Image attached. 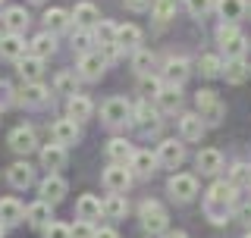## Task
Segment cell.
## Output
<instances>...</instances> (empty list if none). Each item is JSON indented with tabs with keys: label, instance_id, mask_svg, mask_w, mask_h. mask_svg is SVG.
<instances>
[{
	"label": "cell",
	"instance_id": "cell-1",
	"mask_svg": "<svg viewBox=\"0 0 251 238\" xmlns=\"http://www.w3.org/2000/svg\"><path fill=\"white\" fill-rule=\"evenodd\" d=\"M235 191L239 188L232 185V182H214V185L207 188V197H204V213H207V219L214 226L220 223H226V216H229V210H232V204H235Z\"/></svg>",
	"mask_w": 251,
	"mask_h": 238
},
{
	"label": "cell",
	"instance_id": "cell-2",
	"mask_svg": "<svg viewBox=\"0 0 251 238\" xmlns=\"http://www.w3.org/2000/svg\"><path fill=\"white\" fill-rule=\"evenodd\" d=\"M217 41L226 50V60H242V57H245V50H248V38L242 35L239 25H232V22H220Z\"/></svg>",
	"mask_w": 251,
	"mask_h": 238
},
{
	"label": "cell",
	"instance_id": "cell-3",
	"mask_svg": "<svg viewBox=\"0 0 251 238\" xmlns=\"http://www.w3.org/2000/svg\"><path fill=\"white\" fill-rule=\"evenodd\" d=\"M195 104H198V116L204 119V125H217L220 119H223V113H226L223 100H220L214 91H207V88L195 94Z\"/></svg>",
	"mask_w": 251,
	"mask_h": 238
},
{
	"label": "cell",
	"instance_id": "cell-4",
	"mask_svg": "<svg viewBox=\"0 0 251 238\" xmlns=\"http://www.w3.org/2000/svg\"><path fill=\"white\" fill-rule=\"evenodd\" d=\"M138 219H141V229L151 235H160L163 229H167V210H163V204L157 201H145L138 207Z\"/></svg>",
	"mask_w": 251,
	"mask_h": 238
},
{
	"label": "cell",
	"instance_id": "cell-5",
	"mask_svg": "<svg viewBox=\"0 0 251 238\" xmlns=\"http://www.w3.org/2000/svg\"><path fill=\"white\" fill-rule=\"evenodd\" d=\"M167 191H170L173 201L185 204V201H192V197L198 194V179H195L192 172H176V176L167 182Z\"/></svg>",
	"mask_w": 251,
	"mask_h": 238
},
{
	"label": "cell",
	"instance_id": "cell-6",
	"mask_svg": "<svg viewBox=\"0 0 251 238\" xmlns=\"http://www.w3.org/2000/svg\"><path fill=\"white\" fill-rule=\"evenodd\" d=\"M132 116V107L126 97H110L104 107H100V119H104L107 125H123L126 119Z\"/></svg>",
	"mask_w": 251,
	"mask_h": 238
},
{
	"label": "cell",
	"instance_id": "cell-7",
	"mask_svg": "<svg viewBox=\"0 0 251 238\" xmlns=\"http://www.w3.org/2000/svg\"><path fill=\"white\" fill-rule=\"evenodd\" d=\"M182 160H185V147L179 144L176 138H167V141H160V144H157V163H163V166H170V169H176Z\"/></svg>",
	"mask_w": 251,
	"mask_h": 238
},
{
	"label": "cell",
	"instance_id": "cell-8",
	"mask_svg": "<svg viewBox=\"0 0 251 238\" xmlns=\"http://www.w3.org/2000/svg\"><path fill=\"white\" fill-rule=\"evenodd\" d=\"M104 185H107V191L123 194L126 188L132 185V172H129V166H113V163H110L107 169H104Z\"/></svg>",
	"mask_w": 251,
	"mask_h": 238
},
{
	"label": "cell",
	"instance_id": "cell-9",
	"mask_svg": "<svg viewBox=\"0 0 251 238\" xmlns=\"http://www.w3.org/2000/svg\"><path fill=\"white\" fill-rule=\"evenodd\" d=\"M50 135H53V144H60V147H66V144H75L78 141V122H73V119H57L53 122V129H50Z\"/></svg>",
	"mask_w": 251,
	"mask_h": 238
},
{
	"label": "cell",
	"instance_id": "cell-10",
	"mask_svg": "<svg viewBox=\"0 0 251 238\" xmlns=\"http://www.w3.org/2000/svg\"><path fill=\"white\" fill-rule=\"evenodd\" d=\"M132 119H135V125L141 132H157L160 129V119H157V110L148 104V100H141L138 107H132Z\"/></svg>",
	"mask_w": 251,
	"mask_h": 238
},
{
	"label": "cell",
	"instance_id": "cell-11",
	"mask_svg": "<svg viewBox=\"0 0 251 238\" xmlns=\"http://www.w3.org/2000/svg\"><path fill=\"white\" fill-rule=\"evenodd\" d=\"M192 75V63H188L185 57H173V60H167V69H163V78H167V85H182L185 78Z\"/></svg>",
	"mask_w": 251,
	"mask_h": 238
},
{
	"label": "cell",
	"instance_id": "cell-12",
	"mask_svg": "<svg viewBox=\"0 0 251 238\" xmlns=\"http://www.w3.org/2000/svg\"><path fill=\"white\" fill-rule=\"evenodd\" d=\"M10 147L16 150V154H28V150L38 147V138H35V129H28V125H19V129L10 132Z\"/></svg>",
	"mask_w": 251,
	"mask_h": 238
},
{
	"label": "cell",
	"instance_id": "cell-13",
	"mask_svg": "<svg viewBox=\"0 0 251 238\" xmlns=\"http://www.w3.org/2000/svg\"><path fill=\"white\" fill-rule=\"evenodd\" d=\"M100 213H104V201L94 194H82L75 201V216L82 219V223H91V219H98Z\"/></svg>",
	"mask_w": 251,
	"mask_h": 238
},
{
	"label": "cell",
	"instance_id": "cell-14",
	"mask_svg": "<svg viewBox=\"0 0 251 238\" xmlns=\"http://www.w3.org/2000/svg\"><path fill=\"white\" fill-rule=\"evenodd\" d=\"M195 163H198V169L204 176H217V172L223 169V154H220L217 147H201L198 157H195Z\"/></svg>",
	"mask_w": 251,
	"mask_h": 238
},
{
	"label": "cell",
	"instance_id": "cell-15",
	"mask_svg": "<svg viewBox=\"0 0 251 238\" xmlns=\"http://www.w3.org/2000/svg\"><path fill=\"white\" fill-rule=\"evenodd\" d=\"M41 166L50 172V176H57V169H63V166H66V147H60V144L41 147Z\"/></svg>",
	"mask_w": 251,
	"mask_h": 238
},
{
	"label": "cell",
	"instance_id": "cell-16",
	"mask_svg": "<svg viewBox=\"0 0 251 238\" xmlns=\"http://www.w3.org/2000/svg\"><path fill=\"white\" fill-rule=\"evenodd\" d=\"M204 119L198 113H185L182 119H179V135H182V141H201V135H204Z\"/></svg>",
	"mask_w": 251,
	"mask_h": 238
},
{
	"label": "cell",
	"instance_id": "cell-17",
	"mask_svg": "<svg viewBox=\"0 0 251 238\" xmlns=\"http://www.w3.org/2000/svg\"><path fill=\"white\" fill-rule=\"evenodd\" d=\"M63 197H66V182H63L60 176H47L41 182V201L53 207V204H60Z\"/></svg>",
	"mask_w": 251,
	"mask_h": 238
},
{
	"label": "cell",
	"instance_id": "cell-18",
	"mask_svg": "<svg viewBox=\"0 0 251 238\" xmlns=\"http://www.w3.org/2000/svg\"><path fill=\"white\" fill-rule=\"evenodd\" d=\"M104 69H107V63L100 53H82V60H78V72H82V78H88V82L100 78Z\"/></svg>",
	"mask_w": 251,
	"mask_h": 238
},
{
	"label": "cell",
	"instance_id": "cell-19",
	"mask_svg": "<svg viewBox=\"0 0 251 238\" xmlns=\"http://www.w3.org/2000/svg\"><path fill=\"white\" fill-rule=\"evenodd\" d=\"M25 219V207L16 197H0V223L3 226H16Z\"/></svg>",
	"mask_w": 251,
	"mask_h": 238
},
{
	"label": "cell",
	"instance_id": "cell-20",
	"mask_svg": "<svg viewBox=\"0 0 251 238\" xmlns=\"http://www.w3.org/2000/svg\"><path fill=\"white\" fill-rule=\"evenodd\" d=\"M47 97H50V91H47L41 82H25V88L19 91V97H16V100L25 104V107H41Z\"/></svg>",
	"mask_w": 251,
	"mask_h": 238
},
{
	"label": "cell",
	"instance_id": "cell-21",
	"mask_svg": "<svg viewBox=\"0 0 251 238\" xmlns=\"http://www.w3.org/2000/svg\"><path fill=\"white\" fill-rule=\"evenodd\" d=\"M107 157L113 160V166H129L132 157H135V150H132V144L126 138H113L107 144Z\"/></svg>",
	"mask_w": 251,
	"mask_h": 238
},
{
	"label": "cell",
	"instance_id": "cell-22",
	"mask_svg": "<svg viewBox=\"0 0 251 238\" xmlns=\"http://www.w3.org/2000/svg\"><path fill=\"white\" fill-rule=\"evenodd\" d=\"M28 25V13H25V6H10V10L3 13V28H6V35H22Z\"/></svg>",
	"mask_w": 251,
	"mask_h": 238
},
{
	"label": "cell",
	"instance_id": "cell-23",
	"mask_svg": "<svg viewBox=\"0 0 251 238\" xmlns=\"http://www.w3.org/2000/svg\"><path fill=\"white\" fill-rule=\"evenodd\" d=\"M0 57L19 63L22 57H25V41H22L19 35H3L0 38Z\"/></svg>",
	"mask_w": 251,
	"mask_h": 238
},
{
	"label": "cell",
	"instance_id": "cell-24",
	"mask_svg": "<svg viewBox=\"0 0 251 238\" xmlns=\"http://www.w3.org/2000/svg\"><path fill=\"white\" fill-rule=\"evenodd\" d=\"M25 219L35 229H47L53 223V216H50V204H44V201H35L31 207H25Z\"/></svg>",
	"mask_w": 251,
	"mask_h": 238
},
{
	"label": "cell",
	"instance_id": "cell-25",
	"mask_svg": "<svg viewBox=\"0 0 251 238\" xmlns=\"http://www.w3.org/2000/svg\"><path fill=\"white\" fill-rule=\"evenodd\" d=\"M141 28L138 25H116V47L120 50H138Z\"/></svg>",
	"mask_w": 251,
	"mask_h": 238
},
{
	"label": "cell",
	"instance_id": "cell-26",
	"mask_svg": "<svg viewBox=\"0 0 251 238\" xmlns=\"http://www.w3.org/2000/svg\"><path fill=\"white\" fill-rule=\"evenodd\" d=\"M217 13L223 16V22H232L235 25V22L248 13V3L245 0H217Z\"/></svg>",
	"mask_w": 251,
	"mask_h": 238
},
{
	"label": "cell",
	"instance_id": "cell-27",
	"mask_svg": "<svg viewBox=\"0 0 251 238\" xmlns=\"http://www.w3.org/2000/svg\"><path fill=\"white\" fill-rule=\"evenodd\" d=\"M6 179H10L13 188H28L31 182H35V169H31L28 163H13L10 169H6Z\"/></svg>",
	"mask_w": 251,
	"mask_h": 238
},
{
	"label": "cell",
	"instance_id": "cell-28",
	"mask_svg": "<svg viewBox=\"0 0 251 238\" xmlns=\"http://www.w3.org/2000/svg\"><path fill=\"white\" fill-rule=\"evenodd\" d=\"M157 107H160L163 113H176V110L182 107V91H179L176 85H163V91L157 94Z\"/></svg>",
	"mask_w": 251,
	"mask_h": 238
},
{
	"label": "cell",
	"instance_id": "cell-29",
	"mask_svg": "<svg viewBox=\"0 0 251 238\" xmlns=\"http://www.w3.org/2000/svg\"><path fill=\"white\" fill-rule=\"evenodd\" d=\"M91 100L85 97V94H73L69 97V104H66V116L73 119V122H82V119H88L91 116Z\"/></svg>",
	"mask_w": 251,
	"mask_h": 238
},
{
	"label": "cell",
	"instance_id": "cell-30",
	"mask_svg": "<svg viewBox=\"0 0 251 238\" xmlns=\"http://www.w3.org/2000/svg\"><path fill=\"white\" fill-rule=\"evenodd\" d=\"M73 19H75L78 28H91V25H98V22H100V13H98V6H94V3H75Z\"/></svg>",
	"mask_w": 251,
	"mask_h": 238
},
{
	"label": "cell",
	"instance_id": "cell-31",
	"mask_svg": "<svg viewBox=\"0 0 251 238\" xmlns=\"http://www.w3.org/2000/svg\"><path fill=\"white\" fill-rule=\"evenodd\" d=\"M28 50H31V57L44 60V57H50V53L57 50V41H53V35H50V31H41V35H35V38H31Z\"/></svg>",
	"mask_w": 251,
	"mask_h": 238
},
{
	"label": "cell",
	"instance_id": "cell-32",
	"mask_svg": "<svg viewBox=\"0 0 251 238\" xmlns=\"http://www.w3.org/2000/svg\"><path fill=\"white\" fill-rule=\"evenodd\" d=\"M157 166V154H151V150H135V157H132L129 169L135 172V176H151Z\"/></svg>",
	"mask_w": 251,
	"mask_h": 238
},
{
	"label": "cell",
	"instance_id": "cell-33",
	"mask_svg": "<svg viewBox=\"0 0 251 238\" xmlns=\"http://www.w3.org/2000/svg\"><path fill=\"white\" fill-rule=\"evenodd\" d=\"M19 75L25 78V82H41V75H44V60H38V57H22L19 60Z\"/></svg>",
	"mask_w": 251,
	"mask_h": 238
},
{
	"label": "cell",
	"instance_id": "cell-34",
	"mask_svg": "<svg viewBox=\"0 0 251 238\" xmlns=\"http://www.w3.org/2000/svg\"><path fill=\"white\" fill-rule=\"evenodd\" d=\"M223 75H226V82H232V85H242L245 78L251 75V66L245 60H226V66H223Z\"/></svg>",
	"mask_w": 251,
	"mask_h": 238
},
{
	"label": "cell",
	"instance_id": "cell-35",
	"mask_svg": "<svg viewBox=\"0 0 251 238\" xmlns=\"http://www.w3.org/2000/svg\"><path fill=\"white\" fill-rule=\"evenodd\" d=\"M44 25H47V31H50V35H53V31H63V28L69 25V13L60 10V6H53V10L44 13Z\"/></svg>",
	"mask_w": 251,
	"mask_h": 238
},
{
	"label": "cell",
	"instance_id": "cell-36",
	"mask_svg": "<svg viewBox=\"0 0 251 238\" xmlns=\"http://www.w3.org/2000/svg\"><path fill=\"white\" fill-rule=\"evenodd\" d=\"M126 210H129V204H126L123 194H110L107 201H104V216L107 219H123Z\"/></svg>",
	"mask_w": 251,
	"mask_h": 238
},
{
	"label": "cell",
	"instance_id": "cell-37",
	"mask_svg": "<svg viewBox=\"0 0 251 238\" xmlns=\"http://www.w3.org/2000/svg\"><path fill=\"white\" fill-rule=\"evenodd\" d=\"M198 69L204 78H217L220 72H223V60L217 57V53H204V57L198 60Z\"/></svg>",
	"mask_w": 251,
	"mask_h": 238
},
{
	"label": "cell",
	"instance_id": "cell-38",
	"mask_svg": "<svg viewBox=\"0 0 251 238\" xmlns=\"http://www.w3.org/2000/svg\"><path fill=\"white\" fill-rule=\"evenodd\" d=\"M163 91V82L160 78H154V75H141V82H138V94H141V100H157V94Z\"/></svg>",
	"mask_w": 251,
	"mask_h": 238
},
{
	"label": "cell",
	"instance_id": "cell-39",
	"mask_svg": "<svg viewBox=\"0 0 251 238\" xmlns=\"http://www.w3.org/2000/svg\"><path fill=\"white\" fill-rule=\"evenodd\" d=\"M151 66H154V53L145 50V47H138L135 57H132V69H135L138 75H151Z\"/></svg>",
	"mask_w": 251,
	"mask_h": 238
},
{
	"label": "cell",
	"instance_id": "cell-40",
	"mask_svg": "<svg viewBox=\"0 0 251 238\" xmlns=\"http://www.w3.org/2000/svg\"><path fill=\"white\" fill-rule=\"evenodd\" d=\"M94 41H100V47H104V44H116V25L100 19L98 25H94Z\"/></svg>",
	"mask_w": 251,
	"mask_h": 238
},
{
	"label": "cell",
	"instance_id": "cell-41",
	"mask_svg": "<svg viewBox=\"0 0 251 238\" xmlns=\"http://www.w3.org/2000/svg\"><path fill=\"white\" fill-rule=\"evenodd\" d=\"M229 182L235 188H239V185H251V166L248 163H235L229 169Z\"/></svg>",
	"mask_w": 251,
	"mask_h": 238
},
{
	"label": "cell",
	"instance_id": "cell-42",
	"mask_svg": "<svg viewBox=\"0 0 251 238\" xmlns=\"http://www.w3.org/2000/svg\"><path fill=\"white\" fill-rule=\"evenodd\" d=\"M176 13V0H154V19L157 22H170Z\"/></svg>",
	"mask_w": 251,
	"mask_h": 238
},
{
	"label": "cell",
	"instance_id": "cell-43",
	"mask_svg": "<svg viewBox=\"0 0 251 238\" xmlns=\"http://www.w3.org/2000/svg\"><path fill=\"white\" fill-rule=\"evenodd\" d=\"M73 44H75V50L88 53V47L94 44V31H88V28H78L75 35H73Z\"/></svg>",
	"mask_w": 251,
	"mask_h": 238
},
{
	"label": "cell",
	"instance_id": "cell-44",
	"mask_svg": "<svg viewBox=\"0 0 251 238\" xmlns=\"http://www.w3.org/2000/svg\"><path fill=\"white\" fill-rule=\"evenodd\" d=\"M185 6H188L192 16H207L217 6V0H185Z\"/></svg>",
	"mask_w": 251,
	"mask_h": 238
},
{
	"label": "cell",
	"instance_id": "cell-45",
	"mask_svg": "<svg viewBox=\"0 0 251 238\" xmlns=\"http://www.w3.org/2000/svg\"><path fill=\"white\" fill-rule=\"evenodd\" d=\"M44 238H73V232H69L66 223H50L44 229Z\"/></svg>",
	"mask_w": 251,
	"mask_h": 238
},
{
	"label": "cell",
	"instance_id": "cell-46",
	"mask_svg": "<svg viewBox=\"0 0 251 238\" xmlns=\"http://www.w3.org/2000/svg\"><path fill=\"white\" fill-rule=\"evenodd\" d=\"M69 232H73V238H94L98 229H94L91 223H82V219H78L75 226H69Z\"/></svg>",
	"mask_w": 251,
	"mask_h": 238
},
{
	"label": "cell",
	"instance_id": "cell-47",
	"mask_svg": "<svg viewBox=\"0 0 251 238\" xmlns=\"http://www.w3.org/2000/svg\"><path fill=\"white\" fill-rule=\"evenodd\" d=\"M10 104H16L13 88H10V82H3V78H0V110H3V107H10Z\"/></svg>",
	"mask_w": 251,
	"mask_h": 238
},
{
	"label": "cell",
	"instance_id": "cell-48",
	"mask_svg": "<svg viewBox=\"0 0 251 238\" xmlns=\"http://www.w3.org/2000/svg\"><path fill=\"white\" fill-rule=\"evenodd\" d=\"M73 85H75V82H73V75H69V72L57 75V91H60V94H75V91H73Z\"/></svg>",
	"mask_w": 251,
	"mask_h": 238
},
{
	"label": "cell",
	"instance_id": "cell-49",
	"mask_svg": "<svg viewBox=\"0 0 251 238\" xmlns=\"http://www.w3.org/2000/svg\"><path fill=\"white\" fill-rule=\"evenodd\" d=\"M235 219L251 229V204H239V207H235Z\"/></svg>",
	"mask_w": 251,
	"mask_h": 238
},
{
	"label": "cell",
	"instance_id": "cell-50",
	"mask_svg": "<svg viewBox=\"0 0 251 238\" xmlns=\"http://www.w3.org/2000/svg\"><path fill=\"white\" fill-rule=\"evenodd\" d=\"M126 6H129L132 13H145V10L154 6V0H126Z\"/></svg>",
	"mask_w": 251,
	"mask_h": 238
},
{
	"label": "cell",
	"instance_id": "cell-51",
	"mask_svg": "<svg viewBox=\"0 0 251 238\" xmlns=\"http://www.w3.org/2000/svg\"><path fill=\"white\" fill-rule=\"evenodd\" d=\"M116 57H120V47H116V44H104V63L116 60Z\"/></svg>",
	"mask_w": 251,
	"mask_h": 238
},
{
	"label": "cell",
	"instance_id": "cell-52",
	"mask_svg": "<svg viewBox=\"0 0 251 238\" xmlns=\"http://www.w3.org/2000/svg\"><path fill=\"white\" fill-rule=\"evenodd\" d=\"M94 238H120V232H116V229H98Z\"/></svg>",
	"mask_w": 251,
	"mask_h": 238
},
{
	"label": "cell",
	"instance_id": "cell-53",
	"mask_svg": "<svg viewBox=\"0 0 251 238\" xmlns=\"http://www.w3.org/2000/svg\"><path fill=\"white\" fill-rule=\"evenodd\" d=\"M167 238H185V232H170Z\"/></svg>",
	"mask_w": 251,
	"mask_h": 238
},
{
	"label": "cell",
	"instance_id": "cell-54",
	"mask_svg": "<svg viewBox=\"0 0 251 238\" xmlns=\"http://www.w3.org/2000/svg\"><path fill=\"white\" fill-rule=\"evenodd\" d=\"M3 232H6V226H3V223H0V238H3Z\"/></svg>",
	"mask_w": 251,
	"mask_h": 238
},
{
	"label": "cell",
	"instance_id": "cell-55",
	"mask_svg": "<svg viewBox=\"0 0 251 238\" xmlns=\"http://www.w3.org/2000/svg\"><path fill=\"white\" fill-rule=\"evenodd\" d=\"M31 3H41V0H31Z\"/></svg>",
	"mask_w": 251,
	"mask_h": 238
},
{
	"label": "cell",
	"instance_id": "cell-56",
	"mask_svg": "<svg viewBox=\"0 0 251 238\" xmlns=\"http://www.w3.org/2000/svg\"><path fill=\"white\" fill-rule=\"evenodd\" d=\"M245 238H251V232H248V235H245Z\"/></svg>",
	"mask_w": 251,
	"mask_h": 238
},
{
	"label": "cell",
	"instance_id": "cell-57",
	"mask_svg": "<svg viewBox=\"0 0 251 238\" xmlns=\"http://www.w3.org/2000/svg\"><path fill=\"white\" fill-rule=\"evenodd\" d=\"M248 10H251V3H248Z\"/></svg>",
	"mask_w": 251,
	"mask_h": 238
},
{
	"label": "cell",
	"instance_id": "cell-58",
	"mask_svg": "<svg viewBox=\"0 0 251 238\" xmlns=\"http://www.w3.org/2000/svg\"><path fill=\"white\" fill-rule=\"evenodd\" d=\"M0 3H3V0H0Z\"/></svg>",
	"mask_w": 251,
	"mask_h": 238
}]
</instances>
